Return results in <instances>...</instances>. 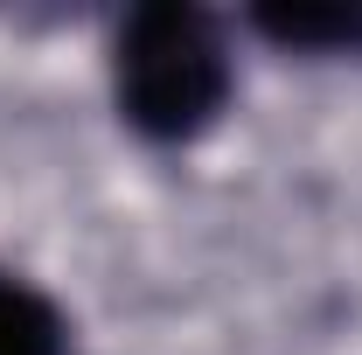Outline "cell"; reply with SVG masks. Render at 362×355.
Segmentation results:
<instances>
[{"instance_id": "1", "label": "cell", "mask_w": 362, "mask_h": 355, "mask_svg": "<svg viewBox=\"0 0 362 355\" xmlns=\"http://www.w3.org/2000/svg\"><path fill=\"white\" fill-rule=\"evenodd\" d=\"M112 112L139 146L181 153L223 126L237 98V42L216 7L195 0H146L112 21L105 42Z\"/></svg>"}, {"instance_id": "2", "label": "cell", "mask_w": 362, "mask_h": 355, "mask_svg": "<svg viewBox=\"0 0 362 355\" xmlns=\"http://www.w3.org/2000/svg\"><path fill=\"white\" fill-rule=\"evenodd\" d=\"M244 35L300 63H362V0H258L244 7Z\"/></svg>"}, {"instance_id": "3", "label": "cell", "mask_w": 362, "mask_h": 355, "mask_svg": "<svg viewBox=\"0 0 362 355\" xmlns=\"http://www.w3.org/2000/svg\"><path fill=\"white\" fill-rule=\"evenodd\" d=\"M0 355H77L63 300L14 265H0Z\"/></svg>"}]
</instances>
